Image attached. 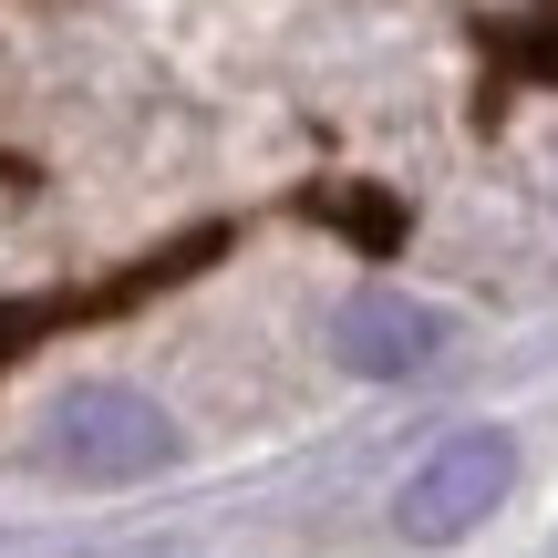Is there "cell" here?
Instances as JSON below:
<instances>
[{"instance_id":"obj_2","label":"cell","mask_w":558,"mask_h":558,"mask_svg":"<svg viewBox=\"0 0 558 558\" xmlns=\"http://www.w3.org/2000/svg\"><path fill=\"white\" fill-rule=\"evenodd\" d=\"M507 486H518V435H507V424H456V435L393 486V527L414 548H456L507 507Z\"/></svg>"},{"instance_id":"obj_3","label":"cell","mask_w":558,"mask_h":558,"mask_svg":"<svg viewBox=\"0 0 558 558\" xmlns=\"http://www.w3.org/2000/svg\"><path fill=\"white\" fill-rule=\"evenodd\" d=\"M445 341H456V320H445L435 300H414V290H352L331 311V362H341V373H362V383H414V373H435Z\"/></svg>"},{"instance_id":"obj_1","label":"cell","mask_w":558,"mask_h":558,"mask_svg":"<svg viewBox=\"0 0 558 558\" xmlns=\"http://www.w3.org/2000/svg\"><path fill=\"white\" fill-rule=\"evenodd\" d=\"M41 465L73 486H145L177 465V414L135 383H73L41 424Z\"/></svg>"},{"instance_id":"obj_4","label":"cell","mask_w":558,"mask_h":558,"mask_svg":"<svg viewBox=\"0 0 558 558\" xmlns=\"http://www.w3.org/2000/svg\"><path fill=\"white\" fill-rule=\"evenodd\" d=\"M52 320H73V300H0V373H11V362L32 352V331H52Z\"/></svg>"}]
</instances>
